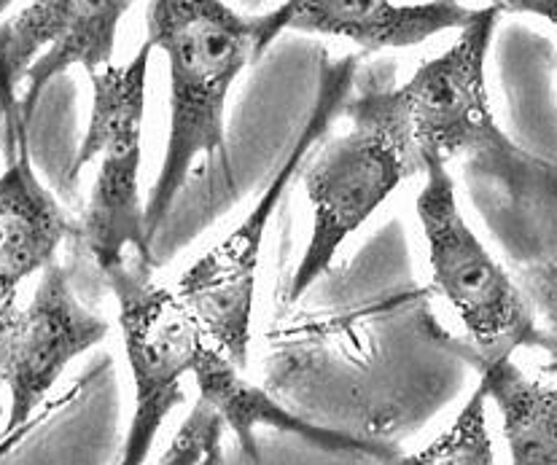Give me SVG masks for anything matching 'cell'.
<instances>
[{"label": "cell", "instance_id": "cell-1", "mask_svg": "<svg viewBox=\"0 0 557 465\" xmlns=\"http://www.w3.org/2000/svg\"><path fill=\"white\" fill-rule=\"evenodd\" d=\"M146 25L153 49L170 67V133L162 169L144 205L153 242L189 180L197 159H221L226 175L224 113L232 84L256 60L259 22L224 0H149Z\"/></svg>", "mask_w": 557, "mask_h": 465}, {"label": "cell", "instance_id": "cell-2", "mask_svg": "<svg viewBox=\"0 0 557 465\" xmlns=\"http://www.w3.org/2000/svg\"><path fill=\"white\" fill-rule=\"evenodd\" d=\"M498 16L496 5L476 9L460 27L456 43L396 87V95L418 159L436 156L445 164L456 156L466 159L480 173L502 180L509 194L525 197L549 167L511 143L491 111L485 65Z\"/></svg>", "mask_w": 557, "mask_h": 465}, {"label": "cell", "instance_id": "cell-3", "mask_svg": "<svg viewBox=\"0 0 557 465\" xmlns=\"http://www.w3.org/2000/svg\"><path fill=\"white\" fill-rule=\"evenodd\" d=\"M350 129L305 173L312 231L292 280V302L332 269L339 248L420 164L396 89H369L343 103Z\"/></svg>", "mask_w": 557, "mask_h": 465}, {"label": "cell", "instance_id": "cell-4", "mask_svg": "<svg viewBox=\"0 0 557 465\" xmlns=\"http://www.w3.org/2000/svg\"><path fill=\"white\" fill-rule=\"evenodd\" d=\"M356 65L358 56L350 54L345 60L334 62V65L323 67L321 87H318L310 118L305 122V129L299 133L292 154L281 164L264 194L256 200L253 210L240 221V226L224 242L210 248L200 261H195L175 286L181 299L189 304L197 321H200L210 344L219 348L226 359L240 368H246L248 348H251L256 269H259V253L267 224L275 215L288 184L297 175V169L302 167L312 146L329 133L334 116L343 111L345 98L354 87Z\"/></svg>", "mask_w": 557, "mask_h": 465}, {"label": "cell", "instance_id": "cell-5", "mask_svg": "<svg viewBox=\"0 0 557 465\" xmlns=\"http://www.w3.org/2000/svg\"><path fill=\"white\" fill-rule=\"evenodd\" d=\"M153 47L149 41L124 65H102L92 78V113L71 178L100 159L98 178L84 213V240L100 269L116 264L127 251L153 264L151 240L146 237L140 200V159H144L146 78Z\"/></svg>", "mask_w": 557, "mask_h": 465}, {"label": "cell", "instance_id": "cell-6", "mask_svg": "<svg viewBox=\"0 0 557 465\" xmlns=\"http://www.w3.org/2000/svg\"><path fill=\"white\" fill-rule=\"evenodd\" d=\"M420 167L425 169V186L418 194V218L429 242L434 282L456 307L480 355L493 359L549 344L520 288L460 215L447 164L423 156Z\"/></svg>", "mask_w": 557, "mask_h": 465}, {"label": "cell", "instance_id": "cell-7", "mask_svg": "<svg viewBox=\"0 0 557 465\" xmlns=\"http://www.w3.org/2000/svg\"><path fill=\"white\" fill-rule=\"evenodd\" d=\"M151 266L138 253L127 251L116 264L102 269L119 302V326L135 385L124 465H138L149 457L168 414L184 404L181 379L191 372L205 334L181 293L153 280Z\"/></svg>", "mask_w": 557, "mask_h": 465}, {"label": "cell", "instance_id": "cell-8", "mask_svg": "<svg viewBox=\"0 0 557 465\" xmlns=\"http://www.w3.org/2000/svg\"><path fill=\"white\" fill-rule=\"evenodd\" d=\"M135 0H30L0 22V124L30 122L41 92L67 67L113 62L116 33Z\"/></svg>", "mask_w": 557, "mask_h": 465}, {"label": "cell", "instance_id": "cell-9", "mask_svg": "<svg viewBox=\"0 0 557 465\" xmlns=\"http://www.w3.org/2000/svg\"><path fill=\"white\" fill-rule=\"evenodd\" d=\"M108 337V323L76 299L65 266L49 261L25 310H16L3 344V388L9 390L11 436L44 404L65 366Z\"/></svg>", "mask_w": 557, "mask_h": 465}, {"label": "cell", "instance_id": "cell-10", "mask_svg": "<svg viewBox=\"0 0 557 465\" xmlns=\"http://www.w3.org/2000/svg\"><path fill=\"white\" fill-rule=\"evenodd\" d=\"M476 9L460 0L396 3V0H286L275 11L256 16L259 38L256 56L283 30L318 33L345 38L363 52L405 49L423 43L440 33L463 27Z\"/></svg>", "mask_w": 557, "mask_h": 465}, {"label": "cell", "instance_id": "cell-11", "mask_svg": "<svg viewBox=\"0 0 557 465\" xmlns=\"http://www.w3.org/2000/svg\"><path fill=\"white\" fill-rule=\"evenodd\" d=\"M71 224L30 162L27 127H16V154L0 173V393H3V344L14 323L20 286L57 259ZM3 419V401H0Z\"/></svg>", "mask_w": 557, "mask_h": 465}, {"label": "cell", "instance_id": "cell-12", "mask_svg": "<svg viewBox=\"0 0 557 465\" xmlns=\"http://www.w3.org/2000/svg\"><path fill=\"white\" fill-rule=\"evenodd\" d=\"M191 372L197 377V388L205 401L213 404V410L224 417L226 428L235 430L243 452L251 461H259V447H256L253 430L275 428L283 433H294L310 444L321 447L326 452H343V455H369L380 461H399L394 447L380 444V441L363 439V436L343 433V430L321 428V425L307 423L299 414L288 412L286 406L277 404L267 390L256 388L240 374V366H235L219 348L210 344V339L202 334L200 350L191 363Z\"/></svg>", "mask_w": 557, "mask_h": 465}, {"label": "cell", "instance_id": "cell-13", "mask_svg": "<svg viewBox=\"0 0 557 465\" xmlns=\"http://www.w3.org/2000/svg\"><path fill=\"white\" fill-rule=\"evenodd\" d=\"M480 382L487 399L496 401L504 419L511 463L555 465L557 463V395L553 388L528 379L511 363V355L476 353Z\"/></svg>", "mask_w": 557, "mask_h": 465}, {"label": "cell", "instance_id": "cell-14", "mask_svg": "<svg viewBox=\"0 0 557 465\" xmlns=\"http://www.w3.org/2000/svg\"><path fill=\"white\" fill-rule=\"evenodd\" d=\"M485 385H476L474 395L469 399V404L463 406V412L458 414V419L453 423V428L447 433H442L440 439L431 447H425L423 452H418L414 457H405L399 463H414V465H440V463H493V447L487 439L485 428Z\"/></svg>", "mask_w": 557, "mask_h": 465}, {"label": "cell", "instance_id": "cell-15", "mask_svg": "<svg viewBox=\"0 0 557 465\" xmlns=\"http://www.w3.org/2000/svg\"><path fill=\"white\" fill-rule=\"evenodd\" d=\"M224 417L213 410L210 401H200L195 404V410L189 412V417L181 423L178 433H175L173 444L168 447V452L162 455L164 465H219L221 457V439H224Z\"/></svg>", "mask_w": 557, "mask_h": 465}, {"label": "cell", "instance_id": "cell-16", "mask_svg": "<svg viewBox=\"0 0 557 465\" xmlns=\"http://www.w3.org/2000/svg\"><path fill=\"white\" fill-rule=\"evenodd\" d=\"M498 11H517V14H536L542 20H557V0H493Z\"/></svg>", "mask_w": 557, "mask_h": 465}]
</instances>
